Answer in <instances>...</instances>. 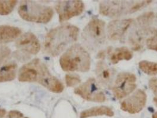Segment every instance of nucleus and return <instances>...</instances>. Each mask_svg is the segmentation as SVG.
Returning a JSON list of instances; mask_svg holds the SVG:
<instances>
[{
	"instance_id": "1",
	"label": "nucleus",
	"mask_w": 157,
	"mask_h": 118,
	"mask_svg": "<svg viewBox=\"0 0 157 118\" xmlns=\"http://www.w3.org/2000/svg\"><path fill=\"white\" fill-rule=\"evenodd\" d=\"M18 80L22 82H37L55 93H61L63 84L53 76L47 66L39 59L24 64L18 72Z\"/></svg>"
},
{
	"instance_id": "2",
	"label": "nucleus",
	"mask_w": 157,
	"mask_h": 118,
	"mask_svg": "<svg viewBox=\"0 0 157 118\" xmlns=\"http://www.w3.org/2000/svg\"><path fill=\"white\" fill-rule=\"evenodd\" d=\"M79 29L70 24H65L52 29L46 36L43 50L47 55L55 57L78 38Z\"/></svg>"
},
{
	"instance_id": "3",
	"label": "nucleus",
	"mask_w": 157,
	"mask_h": 118,
	"mask_svg": "<svg viewBox=\"0 0 157 118\" xmlns=\"http://www.w3.org/2000/svg\"><path fill=\"white\" fill-rule=\"evenodd\" d=\"M90 63L89 54L79 44L71 46L60 59V66L66 71L86 72L90 69Z\"/></svg>"
},
{
	"instance_id": "4",
	"label": "nucleus",
	"mask_w": 157,
	"mask_h": 118,
	"mask_svg": "<svg viewBox=\"0 0 157 118\" xmlns=\"http://www.w3.org/2000/svg\"><path fill=\"white\" fill-rule=\"evenodd\" d=\"M152 1H105L99 4V13L108 17H118L132 14L148 6Z\"/></svg>"
},
{
	"instance_id": "5",
	"label": "nucleus",
	"mask_w": 157,
	"mask_h": 118,
	"mask_svg": "<svg viewBox=\"0 0 157 118\" xmlns=\"http://www.w3.org/2000/svg\"><path fill=\"white\" fill-rule=\"evenodd\" d=\"M20 17L27 21L37 23H47L53 16L50 7L32 1H22L18 9Z\"/></svg>"
},
{
	"instance_id": "6",
	"label": "nucleus",
	"mask_w": 157,
	"mask_h": 118,
	"mask_svg": "<svg viewBox=\"0 0 157 118\" xmlns=\"http://www.w3.org/2000/svg\"><path fill=\"white\" fill-rule=\"evenodd\" d=\"M82 39L85 46L90 50L101 47L106 40L105 23L98 18H93L83 29Z\"/></svg>"
},
{
	"instance_id": "7",
	"label": "nucleus",
	"mask_w": 157,
	"mask_h": 118,
	"mask_svg": "<svg viewBox=\"0 0 157 118\" xmlns=\"http://www.w3.org/2000/svg\"><path fill=\"white\" fill-rule=\"evenodd\" d=\"M128 42L135 51L141 50L145 46L151 49L157 44V30L151 27L139 26V28L131 32Z\"/></svg>"
},
{
	"instance_id": "8",
	"label": "nucleus",
	"mask_w": 157,
	"mask_h": 118,
	"mask_svg": "<svg viewBox=\"0 0 157 118\" xmlns=\"http://www.w3.org/2000/svg\"><path fill=\"white\" fill-rule=\"evenodd\" d=\"M16 46L18 50L15 57L20 60L25 61L30 58L31 55H36L40 50L39 40L30 32H26L17 40Z\"/></svg>"
},
{
	"instance_id": "9",
	"label": "nucleus",
	"mask_w": 157,
	"mask_h": 118,
	"mask_svg": "<svg viewBox=\"0 0 157 118\" xmlns=\"http://www.w3.org/2000/svg\"><path fill=\"white\" fill-rule=\"evenodd\" d=\"M74 92L87 101L100 103L103 102L106 100V96L99 86V83L93 78H89L76 87Z\"/></svg>"
},
{
	"instance_id": "10",
	"label": "nucleus",
	"mask_w": 157,
	"mask_h": 118,
	"mask_svg": "<svg viewBox=\"0 0 157 118\" xmlns=\"http://www.w3.org/2000/svg\"><path fill=\"white\" fill-rule=\"evenodd\" d=\"M136 78L132 73L123 72L118 74L112 86L114 96L121 99L131 94L136 87Z\"/></svg>"
},
{
	"instance_id": "11",
	"label": "nucleus",
	"mask_w": 157,
	"mask_h": 118,
	"mask_svg": "<svg viewBox=\"0 0 157 118\" xmlns=\"http://www.w3.org/2000/svg\"><path fill=\"white\" fill-rule=\"evenodd\" d=\"M84 8V4L81 1H61L56 6V10L61 23L79 16L82 13Z\"/></svg>"
},
{
	"instance_id": "12",
	"label": "nucleus",
	"mask_w": 157,
	"mask_h": 118,
	"mask_svg": "<svg viewBox=\"0 0 157 118\" xmlns=\"http://www.w3.org/2000/svg\"><path fill=\"white\" fill-rule=\"evenodd\" d=\"M147 100V96L145 92L139 89L124 100L121 104V108L124 111L129 113H137L144 109Z\"/></svg>"
},
{
	"instance_id": "13",
	"label": "nucleus",
	"mask_w": 157,
	"mask_h": 118,
	"mask_svg": "<svg viewBox=\"0 0 157 118\" xmlns=\"http://www.w3.org/2000/svg\"><path fill=\"white\" fill-rule=\"evenodd\" d=\"M134 23L133 19L116 20L110 21L107 27V36L111 41L123 40L126 32L129 30L132 24Z\"/></svg>"
},
{
	"instance_id": "14",
	"label": "nucleus",
	"mask_w": 157,
	"mask_h": 118,
	"mask_svg": "<svg viewBox=\"0 0 157 118\" xmlns=\"http://www.w3.org/2000/svg\"><path fill=\"white\" fill-rule=\"evenodd\" d=\"M96 74L98 82L102 86L112 87L116 70L111 68L103 61L98 62L96 67Z\"/></svg>"
},
{
	"instance_id": "15",
	"label": "nucleus",
	"mask_w": 157,
	"mask_h": 118,
	"mask_svg": "<svg viewBox=\"0 0 157 118\" xmlns=\"http://www.w3.org/2000/svg\"><path fill=\"white\" fill-rule=\"evenodd\" d=\"M108 56L110 62L116 64L122 60H129L133 57V53L126 47L117 48L113 50L112 47H109Z\"/></svg>"
},
{
	"instance_id": "16",
	"label": "nucleus",
	"mask_w": 157,
	"mask_h": 118,
	"mask_svg": "<svg viewBox=\"0 0 157 118\" xmlns=\"http://www.w3.org/2000/svg\"><path fill=\"white\" fill-rule=\"evenodd\" d=\"M17 64L14 62L0 64V83L10 82L16 78Z\"/></svg>"
},
{
	"instance_id": "17",
	"label": "nucleus",
	"mask_w": 157,
	"mask_h": 118,
	"mask_svg": "<svg viewBox=\"0 0 157 118\" xmlns=\"http://www.w3.org/2000/svg\"><path fill=\"white\" fill-rule=\"evenodd\" d=\"M21 30L18 27L10 25H0V43L11 42L18 38Z\"/></svg>"
},
{
	"instance_id": "18",
	"label": "nucleus",
	"mask_w": 157,
	"mask_h": 118,
	"mask_svg": "<svg viewBox=\"0 0 157 118\" xmlns=\"http://www.w3.org/2000/svg\"><path fill=\"white\" fill-rule=\"evenodd\" d=\"M103 115L112 117L114 115V112L109 107L105 106H98L83 111L80 115V118H88Z\"/></svg>"
},
{
	"instance_id": "19",
	"label": "nucleus",
	"mask_w": 157,
	"mask_h": 118,
	"mask_svg": "<svg viewBox=\"0 0 157 118\" xmlns=\"http://www.w3.org/2000/svg\"><path fill=\"white\" fill-rule=\"evenodd\" d=\"M139 67L147 74L157 75V63L143 60L139 63Z\"/></svg>"
},
{
	"instance_id": "20",
	"label": "nucleus",
	"mask_w": 157,
	"mask_h": 118,
	"mask_svg": "<svg viewBox=\"0 0 157 118\" xmlns=\"http://www.w3.org/2000/svg\"><path fill=\"white\" fill-rule=\"evenodd\" d=\"M155 18V15L153 12L145 13L137 18V25L143 27H151Z\"/></svg>"
},
{
	"instance_id": "21",
	"label": "nucleus",
	"mask_w": 157,
	"mask_h": 118,
	"mask_svg": "<svg viewBox=\"0 0 157 118\" xmlns=\"http://www.w3.org/2000/svg\"><path fill=\"white\" fill-rule=\"evenodd\" d=\"M17 3V1H0V15L6 16L10 14Z\"/></svg>"
},
{
	"instance_id": "22",
	"label": "nucleus",
	"mask_w": 157,
	"mask_h": 118,
	"mask_svg": "<svg viewBox=\"0 0 157 118\" xmlns=\"http://www.w3.org/2000/svg\"><path fill=\"white\" fill-rule=\"evenodd\" d=\"M65 80L68 87L76 86L81 82L80 77L76 74H67L65 77Z\"/></svg>"
},
{
	"instance_id": "23",
	"label": "nucleus",
	"mask_w": 157,
	"mask_h": 118,
	"mask_svg": "<svg viewBox=\"0 0 157 118\" xmlns=\"http://www.w3.org/2000/svg\"><path fill=\"white\" fill-rule=\"evenodd\" d=\"M11 55V50L7 46L0 47V64L6 62V60L8 59Z\"/></svg>"
},
{
	"instance_id": "24",
	"label": "nucleus",
	"mask_w": 157,
	"mask_h": 118,
	"mask_svg": "<svg viewBox=\"0 0 157 118\" xmlns=\"http://www.w3.org/2000/svg\"><path fill=\"white\" fill-rule=\"evenodd\" d=\"M149 88L153 92L155 97L154 98V103L157 107V79H151L149 82Z\"/></svg>"
},
{
	"instance_id": "25",
	"label": "nucleus",
	"mask_w": 157,
	"mask_h": 118,
	"mask_svg": "<svg viewBox=\"0 0 157 118\" xmlns=\"http://www.w3.org/2000/svg\"><path fill=\"white\" fill-rule=\"evenodd\" d=\"M5 118H28L24 117L23 114L17 110H11L8 113V115Z\"/></svg>"
},
{
	"instance_id": "26",
	"label": "nucleus",
	"mask_w": 157,
	"mask_h": 118,
	"mask_svg": "<svg viewBox=\"0 0 157 118\" xmlns=\"http://www.w3.org/2000/svg\"><path fill=\"white\" fill-rule=\"evenodd\" d=\"M108 52H109V48H107L105 50H102L100 51L98 55H97V58L99 59H102L103 60L106 55H108Z\"/></svg>"
},
{
	"instance_id": "27",
	"label": "nucleus",
	"mask_w": 157,
	"mask_h": 118,
	"mask_svg": "<svg viewBox=\"0 0 157 118\" xmlns=\"http://www.w3.org/2000/svg\"><path fill=\"white\" fill-rule=\"evenodd\" d=\"M6 114V111L3 109H0V118H4Z\"/></svg>"
},
{
	"instance_id": "28",
	"label": "nucleus",
	"mask_w": 157,
	"mask_h": 118,
	"mask_svg": "<svg viewBox=\"0 0 157 118\" xmlns=\"http://www.w3.org/2000/svg\"><path fill=\"white\" fill-rule=\"evenodd\" d=\"M151 50H155V51H157V43L155 45V46H154L153 47H152V48H151Z\"/></svg>"
},
{
	"instance_id": "29",
	"label": "nucleus",
	"mask_w": 157,
	"mask_h": 118,
	"mask_svg": "<svg viewBox=\"0 0 157 118\" xmlns=\"http://www.w3.org/2000/svg\"><path fill=\"white\" fill-rule=\"evenodd\" d=\"M152 118H157V112H155V113L152 115Z\"/></svg>"
},
{
	"instance_id": "30",
	"label": "nucleus",
	"mask_w": 157,
	"mask_h": 118,
	"mask_svg": "<svg viewBox=\"0 0 157 118\" xmlns=\"http://www.w3.org/2000/svg\"></svg>"
}]
</instances>
